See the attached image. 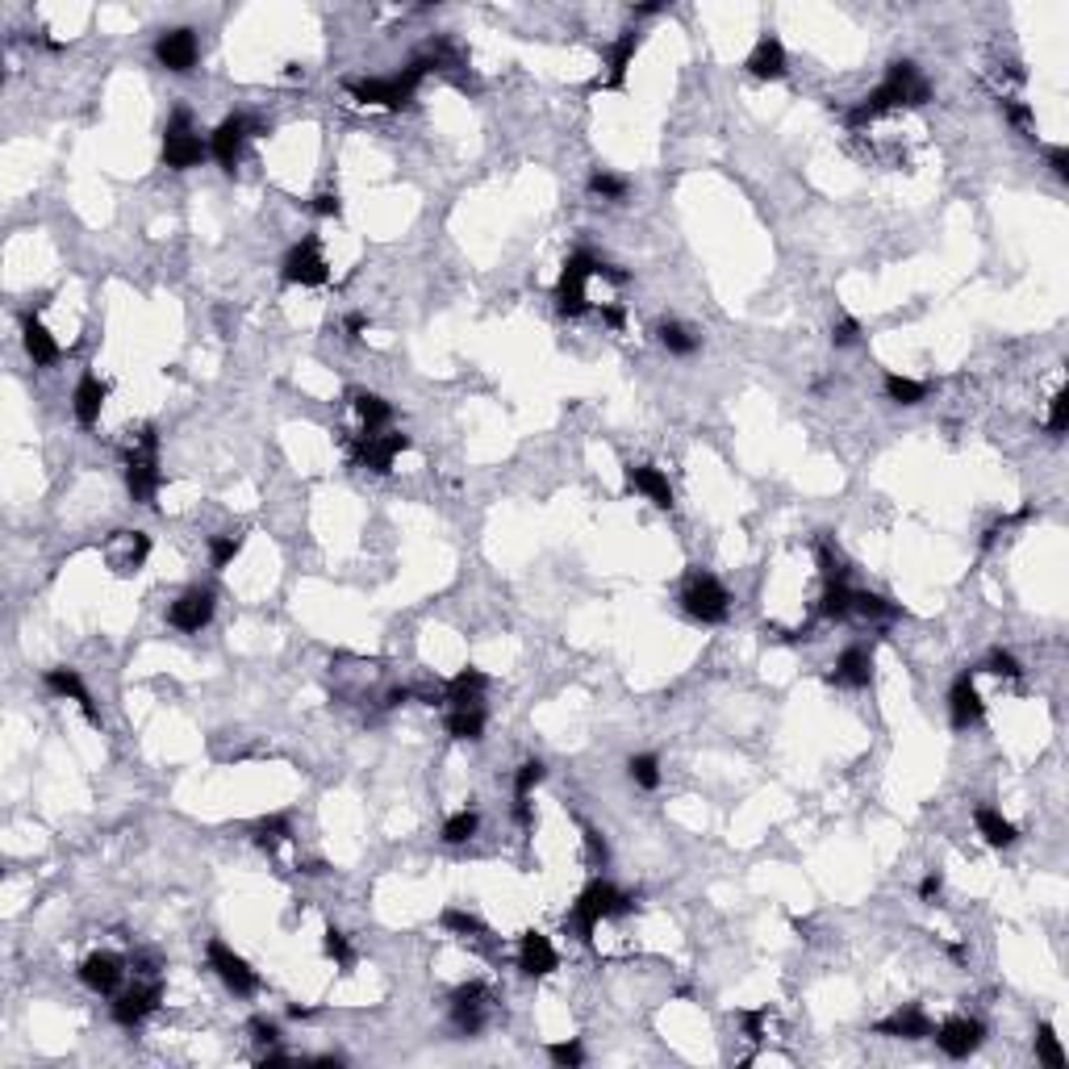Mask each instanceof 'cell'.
Wrapping results in <instances>:
<instances>
[{
  "label": "cell",
  "instance_id": "obj_1",
  "mask_svg": "<svg viewBox=\"0 0 1069 1069\" xmlns=\"http://www.w3.org/2000/svg\"><path fill=\"white\" fill-rule=\"evenodd\" d=\"M928 97H932V88L919 80V67L911 59H898V63H890V76L877 84L857 109L848 113V122L852 126H865V122H873L877 113L898 109V105H923Z\"/></svg>",
  "mask_w": 1069,
  "mask_h": 1069
},
{
  "label": "cell",
  "instance_id": "obj_2",
  "mask_svg": "<svg viewBox=\"0 0 1069 1069\" xmlns=\"http://www.w3.org/2000/svg\"><path fill=\"white\" fill-rule=\"evenodd\" d=\"M431 67H435L431 59H414L406 71H401V76H389V80H355V84H347V92L360 105H376V109H393L397 113V109H406L414 101V92H418L422 76Z\"/></svg>",
  "mask_w": 1069,
  "mask_h": 1069
},
{
  "label": "cell",
  "instance_id": "obj_3",
  "mask_svg": "<svg viewBox=\"0 0 1069 1069\" xmlns=\"http://www.w3.org/2000/svg\"><path fill=\"white\" fill-rule=\"evenodd\" d=\"M631 907H635V898H631V894L614 890L610 882H589V886L581 890V898L573 902V911H568V923L577 928L581 940H589L593 932L602 928V919H610V915H627Z\"/></svg>",
  "mask_w": 1069,
  "mask_h": 1069
},
{
  "label": "cell",
  "instance_id": "obj_4",
  "mask_svg": "<svg viewBox=\"0 0 1069 1069\" xmlns=\"http://www.w3.org/2000/svg\"><path fill=\"white\" fill-rule=\"evenodd\" d=\"M589 276H598V259H593L589 251H573L564 259V272H560V284H556V310L560 314L581 318L589 310V293H585Z\"/></svg>",
  "mask_w": 1069,
  "mask_h": 1069
},
{
  "label": "cell",
  "instance_id": "obj_5",
  "mask_svg": "<svg viewBox=\"0 0 1069 1069\" xmlns=\"http://www.w3.org/2000/svg\"><path fill=\"white\" fill-rule=\"evenodd\" d=\"M126 489L142 506L155 497V489H159V439H155V431H142V439L134 443L130 460H126Z\"/></svg>",
  "mask_w": 1069,
  "mask_h": 1069
},
{
  "label": "cell",
  "instance_id": "obj_6",
  "mask_svg": "<svg viewBox=\"0 0 1069 1069\" xmlns=\"http://www.w3.org/2000/svg\"><path fill=\"white\" fill-rule=\"evenodd\" d=\"M681 606L698 623H723L727 610H731V598H727V589L715 577H710V573H694L690 581H685V589H681Z\"/></svg>",
  "mask_w": 1069,
  "mask_h": 1069
},
{
  "label": "cell",
  "instance_id": "obj_7",
  "mask_svg": "<svg viewBox=\"0 0 1069 1069\" xmlns=\"http://www.w3.org/2000/svg\"><path fill=\"white\" fill-rule=\"evenodd\" d=\"M209 155V147L193 134V122H188V113H172V122L168 130H163V163L176 172H188V168H197V163Z\"/></svg>",
  "mask_w": 1069,
  "mask_h": 1069
},
{
  "label": "cell",
  "instance_id": "obj_8",
  "mask_svg": "<svg viewBox=\"0 0 1069 1069\" xmlns=\"http://www.w3.org/2000/svg\"><path fill=\"white\" fill-rule=\"evenodd\" d=\"M280 276H284V284H301V289H318V284H326L330 268H326V259H322L318 243H314V239H305V243H297L289 255H284Z\"/></svg>",
  "mask_w": 1069,
  "mask_h": 1069
},
{
  "label": "cell",
  "instance_id": "obj_9",
  "mask_svg": "<svg viewBox=\"0 0 1069 1069\" xmlns=\"http://www.w3.org/2000/svg\"><path fill=\"white\" fill-rule=\"evenodd\" d=\"M209 969L218 973V978L234 990V994H255L259 990V978H255V969L234 953L230 944H222V940H209Z\"/></svg>",
  "mask_w": 1069,
  "mask_h": 1069
},
{
  "label": "cell",
  "instance_id": "obj_10",
  "mask_svg": "<svg viewBox=\"0 0 1069 1069\" xmlns=\"http://www.w3.org/2000/svg\"><path fill=\"white\" fill-rule=\"evenodd\" d=\"M251 134H259V126H251L247 117H226V122L209 134V155L218 159L226 172H234V163L243 159V142Z\"/></svg>",
  "mask_w": 1069,
  "mask_h": 1069
},
{
  "label": "cell",
  "instance_id": "obj_11",
  "mask_svg": "<svg viewBox=\"0 0 1069 1069\" xmlns=\"http://www.w3.org/2000/svg\"><path fill=\"white\" fill-rule=\"evenodd\" d=\"M197 55H201V46H197V34L193 30H168V34H159L155 42V59L176 71V76H184V71H193L197 67Z\"/></svg>",
  "mask_w": 1069,
  "mask_h": 1069
},
{
  "label": "cell",
  "instance_id": "obj_12",
  "mask_svg": "<svg viewBox=\"0 0 1069 1069\" xmlns=\"http://www.w3.org/2000/svg\"><path fill=\"white\" fill-rule=\"evenodd\" d=\"M986 1028L978 1024V1019H948V1024L932 1028V1040L940 1044V1053L948 1057H969V1053H978V1044H982Z\"/></svg>",
  "mask_w": 1069,
  "mask_h": 1069
},
{
  "label": "cell",
  "instance_id": "obj_13",
  "mask_svg": "<svg viewBox=\"0 0 1069 1069\" xmlns=\"http://www.w3.org/2000/svg\"><path fill=\"white\" fill-rule=\"evenodd\" d=\"M213 619V593L209 589H188V593H180V598L172 602V610H168V623L176 627V631H201L205 623Z\"/></svg>",
  "mask_w": 1069,
  "mask_h": 1069
},
{
  "label": "cell",
  "instance_id": "obj_14",
  "mask_svg": "<svg viewBox=\"0 0 1069 1069\" xmlns=\"http://www.w3.org/2000/svg\"><path fill=\"white\" fill-rule=\"evenodd\" d=\"M485 999H489V994H485L481 982H468V986H460L456 994H451V1019H456L460 1032L477 1036L485 1028V1007H489Z\"/></svg>",
  "mask_w": 1069,
  "mask_h": 1069
},
{
  "label": "cell",
  "instance_id": "obj_15",
  "mask_svg": "<svg viewBox=\"0 0 1069 1069\" xmlns=\"http://www.w3.org/2000/svg\"><path fill=\"white\" fill-rule=\"evenodd\" d=\"M401 451H410V439L406 435H380L376 431V435H364L360 439V447H355V460H360L364 468H372V472H389Z\"/></svg>",
  "mask_w": 1069,
  "mask_h": 1069
},
{
  "label": "cell",
  "instance_id": "obj_16",
  "mask_svg": "<svg viewBox=\"0 0 1069 1069\" xmlns=\"http://www.w3.org/2000/svg\"><path fill=\"white\" fill-rule=\"evenodd\" d=\"M122 978H126V965H122V957H113V953H92L80 965V982L92 994H113L117 986H122Z\"/></svg>",
  "mask_w": 1069,
  "mask_h": 1069
},
{
  "label": "cell",
  "instance_id": "obj_17",
  "mask_svg": "<svg viewBox=\"0 0 1069 1069\" xmlns=\"http://www.w3.org/2000/svg\"><path fill=\"white\" fill-rule=\"evenodd\" d=\"M556 965H560V957H556L552 940L543 932H527L518 940V969L527 973V978H548Z\"/></svg>",
  "mask_w": 1069,
  "mask_h": 1069
},
{
  "label": "cell",
  "instance_id": "obj_18",
  "mask_svg": "<svg viewBox=\"0 0 1069 1069\" xmlns=\"http://www.w3.org/2000/svg\"><path fill=\"white\" fill-rule=\"evenodd\" d=\"M159 982H151V986H134V990H126V994H117V1003H113V1019L122 1028H138L142 1019H147L155 1007H159Z\"/></svg>",
  "mask_w": 1069,
  "mask_h": 1069
},
{
  "label": "cell",
  "instance_id": "obj_19",
  "mask_svg": "<svg viewBox=\"0 0 1069 1069\" xmlns=\"http://www.w3.org/2000/svg\"><path fill=\"white\" fill-rule=\"evenodd\" d=\"M948 719H953L957 731H965L982 719V694H978V685H973L969 673H961L953 681V690H948Z\"/></svg>",
  "mask_w": 1069,
  "mask_h": 1069
},
{
  "label": "cell",
  "instance_id": "obj_20",
  "mask_svg": "<svg viewBox=\"0 0 1069 1069\" xmlns=\"http://www.w3.org/2000/svg\"><path fill=\"white\" fill-rule=\"evenodd\" d=\"M627 489L644 493L656 510H673V485H669V477H664L660 468H652V464H631V468H627Z\"/></svg>",
  "mask_w": 1069,
  "mask_h": 1069
},
{
  "label": "cell",
  "instance_id": "obj_21",
  "mask_svg": "<svg viewBox=\"0 0 1069 1069\" xmlns=\"http://www.w3.org/2000/svg\"><path fill=\"white\" fill-rule=\"evenodd\" d=\"M105 397H109V385L101 376H80V385H76V393H71V410H76V422L80 426H97V418H101V410H105Z\"/></svg>",
  "mask_w": 1069,
  "mask_h": 1069
},
{
  "label": "cell",
  "instance_id": "obj_22",
  "mask_svg": "<svg viewBox=\"0 0 1069 1069\" xmlns=\"http://www.w3.org/2000/svg\"><path fill=\"white\" fill-rule=\"evenodd\" d=\"M46 690H55L59 698H71L88 715V723H101L97 706H92V694L84 690V681H80L76 669H51V673H46Z\"/></svg>",
  "mask_w": 1069,
  "mask_h": 1069
},
{
  "label": "cell",
  "instance_id": "obj_23",
  "mask_svg": "<svg viewBox=\"0 0 1069 1069\" xmlns=\"http://www.w3.org/2000/svg\"><path fill=\"white\" fill-rule=\"evenodd\" d=\"M748 71H752L756 80H781V76H786V46L765 34V38L756 42V51L748 55Z\"/></svg>",
  "mask_w": 1069,
  "mask_h": 1069
},
{
  "label": "cell",
  "instance_id": "obj_24",
  "mask_svg": "<svg viewBox=\"0 0 1069 1069\" xmlns=\"http://www.w3.org/2000/svg\"><path fill=\"white\" fill-rule=\"evenodd\" d=\"M869 677H873L869 648H844L840 660H836V673H831V681H836V685H852V690H865Z\"/></svg>",
  "mask_w": 1069,
  "mask_h": 1069
},
{
  "label": "cell",
  "instance_id": "obj_25",
  "mask_svg": "<svg viewBox=\"0 0 1069 1069\" xmlns=\"http://www.w3.org/2000/svg\"><path fill=\"white\" fill-rule=\"evenodd\" d=\"M877 1032H882V1036H898V1040H928L932 1036V1019L923 1015L919 1007H907V1011L882 1019V1024H877Z\"/></svg>",
  "mask_w": 1069,
  "mask_h": 1069
},
{
  "label": "cell",
  "instance_id": "obj_26",
  "mask_svg": "<svg viewBox=\"0 0 1069 1069\" xmlns=\"http://www.w3.org/2000/svg\"><path fill=\"white\" fill-rule=\"evenodd\" d=\"M21 335H26V351H30V360H34L38 368H51V364H59L63 347L55 343V335H51V330H46L42 322L26 318V326H21Z\"/></svg>",
  "mask_w": 1069,
  "mask_h": 1069
},
{
  "label": "cell",
  "instance_id": "obj_27",
  "mask_svg": "<svg viewBox=\"0 0 1069 1069\" xmlns=\"http://www.w3.org/2000/svg\"><path fill=\"white\" fill-rule=\"evenodd\" d=\"M973 823H978L982 840H986L990 848H1011V844L1019 840L1015 823H1011V819H1003L999 811H994V806H978V811H973Z\"/></svg>",
  "mask_w": 1069,
  "mask_h": 1069
},
{
  "label": "cell",
  "instance_id": "obj_28",
  "mask_svg": "<svg viewBox=\"0 0 1069 1069\" xmlns=\"http://www.w3.org/2000/svg\"><path fill=\"white\" fill-rule=\"evenodd\" d=\"M485 685L489 677L481 669H464L447 681V706L456 710V706H481V694H485Z\"/></svg>",
  "mask_w": 1069,
  "mask_h": 1069
},
{
  "label": "cell",
  "instance_id": "obj_29",
  "mask_svg": "<svg viewBox=\"0 0 1069 1069\" xmlns=\"http://www.w3.org/2000/svg\"><path fill=\"white\" fill-rule=\"evenodd\" d=\"M351 406H355V414H360V422H364V435L385 431L389 418H393V406H389V401H385V397H376V393H364V389H355V393H351Z\"/></svg>",
  "mask_w": 1069,
  "mask_h": 1069
},
{
  "label": "cell",
  "instance_id": "obj_30",
  "mask_svg": "<svg viewBox=\"0 0 1069 1069\" xmlns=\"http://www.w3.org/2000/svg\"><path fill=\"white\" fill-rule=\"evenodd\" d=\"M447 735H451V740L477 744L481 735H485V710H481V706H456V710L447 715Z\"/></svg>",
  "mask_w": 1069,
  "mask_h": 1069
},
{
  "label": "cell",
  "instance_id": "obj_31",
  "mask_svg": "<svg viewBox=\"0 0 1069 1069\" xmlns=\"http://www.w3.org/2000/svg\"><path fill=\"white\" fill-rule=\"evenodd\" d=\"M635 46H639V38L635 34H623L619 42L610 46V76L602 80V84H593V88H623V80H627V67H631V59H635Z\"/></svg>",
  "mask_w": 1069,
  "mask_h": 1069
},
{
  "label": "cell",
  "instance_id": "obj_32",
  "mask_svg": "<svg viewBox=\"0 0 1069 1069\" xmlns=\"http://www.w3.org/2000/svg\"><path fill=\"white\" fill-rule=\"evenodd\" d=\"M117 543H122V556H117L113 564L122 568V573L138 568L142 560H147V552H151V539L142 535V531H117Z\"/></svg>",
  "mask_w": 1069,
  "mask_h": 1069
},
{
  "label": "cell",
  "instance_id": "obj_33",
  "mask_svg": "<svg viewBox=\"0 0 1069 1069\" xmlns=\"http://www.w3.org/2000/svg\"><path fill=\"white\" fill-rule=\"evenodd\" d=\"M886 397L894 401V406H919V401L928 397V385H919V380H911V376L890 372L886 376Z\"/></svg>",
  "mask_w": 1069,
  "mask_h": 1069
},
{
  "label": "cell",
  "instance_id": "obj_34",
  "mask_svg": "<svg viewBox=\"0 0 1069 1069\" xmlns=\"http://www.w3.org/2000/svg\"><path fill=\"white\" fill-rule=\"evenodd\" d=\"M819 614H823V619H848V614H852V589L844 581H827Z\"/></svg>",
  "mask_w": 1069,
  "mask_h": 1069
},
{
  "label": "cell",
  "instance_id": "obj_35",
  "mask_svg": "<svg viewBox=\"0 0 1069 1069\" xmlns=\"http://www.w3.org/2000/svg\"><path fill=\"white\" fill-rule=\"evenodd\" d=\"M627 773H631V781H635L639 790H656V786H660V760H656L652 752L631 756V760H627Z\"/></svg>",
  "mask_w": 1069,
  "mask_h": 1069
},
{
  "label": "cell",
  "instance_id": "obj_36",
  "mask_svg": "<svg viewBox=\"0 0 1069 1069\" xmlns=\"http://www.w3.org/2000/svg\"><path fill=\"white\" fill-rule=\"evenodd\" d=\"M477 827H481V815L477 811H456V815L443 823V840L447 844H468L472 836H477Z\"/></svg>",
  "mask_w": 1069,
  "mask_h": 1069
},
{
  "label": "cell",
  "instance_id": "obj_37",
  "mask_svg": "<svg viewBox=\"0 0 1069 1069\" xmlns=\"http://www.w3.org/2000/svg\"><path fill=\"white\" fill-rule=\"evenodd\" d=\"M1036 1057L1049 1065V1069H1065V1049H1061V1040L1053 1032V1024H1040L1036 1028Z\"/></svg>",
  "mask_w": 1069,
  "mask_h": 1069
},
{
  "label": "cell",
  "instance_id": "obj_38",
  "mask_svg": "<svg viewBox=\"0 0 1069 1069\" xmlns=\"http://www.w3.org/2000/svg\"><path fill=\"white\" fill-rule=\"evenodd\" d=\"M852 614H861V619H894L898 606H890L882 593H852Z\"/></svg>",
  "mask_w": 1069,
  "mask_h": 1069
},
{
  "label": "cell",
  "instance_id": "obj_39",
  "mask_svg": "<svg viewBox=\"0 0 1069 1069\" xmlns=\"http://www.w3.org/2000/svg\"><path fill=\"white\" fill-rule=\"evenodd\" d=\"M656 335H660V343L669 347L673 355H694V351H698V339H694L681 322H664V326L656 330Z\"/></svg>",
  "mask_w": 1069,
  "mask_h": 1069
},
{
  "label": "cell",
  "instance_id": "obj_40",
  "mask_svg": "<svg viewBox=\"0 0 1069 1069\" xmlns=\"http://www.w3.org/2000/svg\"><path fill=\"white\" fill-rule=\"evenodd\" d=\"M289 831H293V827H289V819H284V815H268V819H259V823H255V844L272 852L280 840H289Z\"/></svg>",
  "mask_w": 1069,
  "mask_h": 1069
},
{
  "label": "cell",
  "instance_id": "obj_41",
  "mask_svg": "<svg viewBox=\"0 0 1069 1069\" xmlns=\"http://www.w3.org/2000/svg\"><path fill=\"white\" fill-rule=\"evenodd\" d=\"M589 193L602 197V201H627V180L614 176V172H593L589 176Z\"/></svg>",
  "mask_w": 1069,
  "mask_h": 1069
},
{
  "label": "cell",
  "instance_id": "obj_42",
  "mask_svg": "<svg viewBox=\"0 0 1069 1069\" xmlns=\"http://www.w3.org/2000/svg\"><path fill=\"white\" fill-rule=\"evenodd\" d=\"M239 552H243V535H239V531L213 535V543H209V560H213V568H226Z\"/></svg>",
  "mask_w": 1069,
  "mask_h": 1069
},
{
  "label": "cell",
  "instance_id": "obj_43",
  "mask_svg": "<svg viewBox=\"0 0 1069 1069\" xmlns=\"http://www.w3.org/2000/svg\"><path fill=\"white\" fill-rule=\"evenodd\" d=\"M548 777V769H543V760H522L518 773H514V798H531V790L539 786V781Z\"/></svg>",
  "mask_w": 1069,
  "mask_h": 1069
},
{
  "label": "cell",
  "instance_id": "obj_44",
  "mask_svg": "<svg viewBox=\"0 0 1069 1069\" xmlns=\"http://www.w3.org/2000/svg\"><path fill=\"white\" fill-rule=\"evenodd\" d=\"M443 928H447V932H456V936H481V932H485V928H481V919H472L468 911H456V907L443 911Z\"/></svg>",
  "mask_w": 1069,
  "mask_h": 1069
},
{
  "label": "cell",
  "instance_id": "obj_45",
  "mask_svg": "<svg viewBox=\"0 0 1069 1069\" xmlns=\"http://www.w3.org/2000/svg\"><path fill=\"white\" fill-rule=\"evenodd\" d=\"M548 1057H552L556 1065H564V1069H573V1065H581V1061H585V1053H581V1044H577V1040L548 1044Z\"/></svg>",
  "mask_w": 1069,
  "mask_h": 1069
},
{
  "label": "cell",
  "instance_id": "obj_46",
  "mask_svg": "<svg viewBox=\"0 0 1069 1069\" xmlns=\"http://www.w3.org/2000/svg\"><path fill=\"white\" fill-rule=\"evenodd\" d=\"M857 339H861V322L857 318H840L836 326H831V343L836 347H852Z\"/></svg>",
  "mask_w": 1069,
  "mask_h": 1069
},
{
  "label": "cell",
  "instance_id": "obj_47",
  "mask_svg": "<svg viewBox=\"0 0 1069 1069\" xmlns=\"http://www.w3.org/2000/svg\"><path fill=\"white\" fill-rule=\"evenodd\" d=\"M326 957H335L339 965H351V961H355V953H351L347 936H343V932H335V928L326 932Z\"/></svg>",
  "mask_w": 1069,
  "mask_h": 1069
},
{
  "label": "cell",
  "instance_id": "obj_48",
  "mask_svg": "<svg viewBox=\"0 0 1069 1069\" xmlns=\"http://www.w3.org/2000/svg\"><path fill=\"white\" fill-rule=\"evenodd\" d=\"M986 669H990V673H999V677H1019V673H1024V669H1019V660H1015L1011 652H990Z\"/></svg>",
  "mask_w": 1069,
  "mask_h": 1069
},
{
  "label": "cell",
  "instance_id": "obj_49",
  "mask_svg": "<svg viewBox=\"0 0 1069 1069\" xmlns=\"http://www.w3.org/2000/svg\"><path fill=\"white\" fill-rule=\"evenodd\" d=\"M1065 426H1069V397L1057 393L1053 397V410H1049V431L1053 435H1065Z\"/></svg>",
  "mask_w": 1069,
  "mask_h": 1069
},
{
  "label": "cell",
  "instance_id": "obj_50",
  "mask_svg": "<svg viewBox=\"0 0 1069 1069\" xmlns=\"http://www.w3.org/2000/svg\"><path fill=\"white\" fill-rule=\"evenodd\" d=\"M310 209L318 213V218H339V213H343V205H339V197H335V193H322V197H314V201H310Z\"/></svg>",
  "mask_w": 1069,
  "mask_h": 1069
},
{
  "label": "cell",
  "instance_id": "obj_51",
  "mask_svg": "<svg viewBox=\"0 0 1069 1069\" xmlns=\"http://www.w3.org/2000/svg\"><path fill=\"white\" fill-rule=\"evenodd\" d=\"M1003 109H1007V117L1011 122L1019 126V130H1032V109L1028 105H1019V101H1003Z\"/></svg>",
  "mask_w": 1069,
  "mask_h": 1069
},
{
  "label": "cell",
  "instance_id": "obj_52",
  "mask_svg": "<svg viewBox=\"0 0 1069 1069\" xmlns=\"http://www.w3.org/2000/svg\"><path fill=\"white\" fill-rule=\"evenodd\" d=\"M251 1032H255V1040H259V1044H276V1040H280V1032H276V1024H272V1019H255V1024H251Z\"/></svg>",
  "mask_w": 1069,
  "mask_h": 1069
},
{
  "label": "cell",
  "instance_id": "obj_53",
  "mask_svg": "<svg viewBox=\"0 0 1069 1069\" xmlns=\"http://www.w3.org/2000/svg\"><path fill=\"white\" fill-rule=\"evenodd\" d=\"M1049 163H1053V172H1057L1061 180L1069 176V151H1065V147H1053V151H1049Z\"/></svg>",
  "mask_w": 1069,
  "mask_h": 1069
},
{
  "label": "cell",
  "instance_id": "obj_54",
  "mask_svg": "<svg viewBox=\"0 0 1069 1069\" xmlns=\"http://www.w3.org/2000/svg\"><path fill=\"white\" fill-rule=\"evenodd\" d=\"M940 886H944V882H940V873H928V877L919 882V898H928V902H932V898L940 894Z\"/></svg>",
  "mask_w": 1069,
  "mask_h": 1069
},
{
  "label": "cell",
  "instance_id": "obj_55",
  "mask_svg": "<svg viewBox=\"0 0 1069 1069\" xmlns=\"http://www.w3.org/2000/svg\"><path fill=\"white\" fill-rule=\"evenodd\" d=\"M585 836H589V852H593V861H602V865H606V857H610V852H606V840L598 836V831H585Z\"/></svg>",
  "mask_w": 1069,
  "mask_h": 1069
},
{
  "label": "cell",
  "instance_id": "obj_56",
  "mask_svg": "<svg viewBox=\"0 0 1069 1069\" xmlns=\"http://www.w3.org/2000/svg\"><path fill=\"white\" fill-rule=\"evenodd\" d=\"M343 330H347V339H360V335H364V330H368V318H364V314H351Z\"/></svg>",
  "mask_w": 1069,
  "mask_h": 1069
},
{
  "label": "cell",
  "instance_id": "obj_57",
  "mask_svg": "<svg viewBox=\"0 0 1069 1069\" xmlns=\"http://www.w3.org/2000/svg\"><path fill=\"white\" fill-rule=\"evenodd\" d=\"M602 318H606V326H614V330H619V326L627 322V318H623V310H619V305H606V310H602Z\"/></svg>",
  "mask_w": 1069,
  "mask_h": 1069
}]
</instances>
